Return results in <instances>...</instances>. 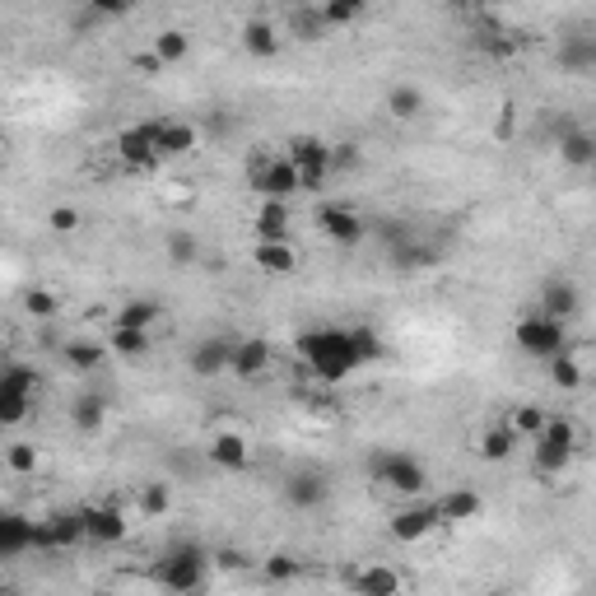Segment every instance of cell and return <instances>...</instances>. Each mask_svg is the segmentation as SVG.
Masks as SVG:
<instances>
[{
    "instance_id": "cell-1",
    "label": "cell",
    "mask_w": 596,
    "mask_h": 596,
    "mask_svg": "<svg viewBox=\"0 0 596 596\" xmlns=\"http://www.w3.org/2000/svg\"><path fill=\"white\" fill-rule=\"evenodd\" d=\"M298 354L317 382H345L354 378V368H364V354L354 345V331L350 326H312L298 336Z\"/></svg>"
},
{
    "instance_id": "cell-2",
    "label": "cell",
    "mask_w": 596,
    "mask_h": 596,
    "mask_svg": "<svg viewBox=\"0 0 596 596\" xmlns=\"http://www.w3.org/2000/svg\"><path fill=\"white\" fill-rule=\"evenodd\" d=\"M531 457H536V471L541 475H559L578 457V424H573L569 415H545V424L536 429Z\"/></svg>"
},
{
    "instance_id": "cell-3",
    "label": "cell",
    "mask_w": 596,
    "mask_h": 596,
    "mask_svg": "<svg viewBox=\"0 0 596 596\" xmlns=\"http://www.w3.org/2000/svg\"><path fill=\"white\" fill-rule=\"evenodd\" d=\"M368 475L378 480V485H387L392 494H424V485H429V471H424L420 457H410V452H396V447H382V452H373L368 457Z\"/></svg>"
},
{
    "instance_id": "cell-4",
    "label": "cell",
    "mask_w": 596,
    "mask_h": 596,
    "mask_svg": "<svg viewBox=\"0 0 596 596\" xmlns=\"http://www.w3.org/2000/svg\"><path fill=\"white\" fill-rule=\"evenodd\" d=\"M154 583L163 592H201L205 587V550L201 545H173L168 555L154 564Z\"/></svg>"
},
{
    "instance_id": "cell-5",
    "label": "cell",
    "mask_w": 596,
    "mask_h": 596,
    "mask_svg": "<svg viewBox=\"0 0 596 596\" xmlns=\"http://www.w3.org/2000/svg\"><path fill=\"white\" fill-rule=\"evenodd\" d=\"M38 396V368L5 364L0 368V424H24Z\"/></svg>"
},
{
    "instance_id": "cell-6",
    "label": "cell",
    "mask_w": 596,
    "mask_h": 596,
    "mask_svg": "<svg viewBox=\"0 0 596 596\" xmlns=\"http://www.w3.org/2000/svg\"><path fill=\"white\" fill-rule=\"evenodd\" d=\"M247 173H252V191H257L261 201H289L298 191V168L285 154H252Z\"/></svg>"
},
{
    "instance_id": "cell-7",
    "label": "cell",
    "mask_w": 596,
    "mask_h": 596,
    "mask_svg": "<svg viewBox=\"0 0 596 596\" xmlns=\"http://www.w3.org/2000/svg\"><path fill=\"white\" fill-rule=\"evenodd\" d=\"M517 345H522V354H531V359H555L559 350H569V336H564V322H559V317L531 312V317L517 322Z\"/></svg>"
},
{
    "instance_id": "cell-8",
    "label": "cell",
    "mask_w": 596,
    "mask_h": 596,
    "mask_svg": "<svg viewBox=\"0 0 596 596\" xmlns=\"http://www.w3.org/2000/svg\"><path fill=\"white\" fill-rule=\"evenodd\" d=\"M331 145L317 136H294L285 149V159L298 168V191H322L326 177H331V163H326Z\"/></svg>"
},
{
    "instance_id": "cell-9",
    "label": "cell",
    "mask_w": 596,
    "mask_h": 596,
    "mask_svg": "<svg viewBox=\"0 0 596 596\" xmlns=\"http://www.w3.org/2000/svg\"><path fill=\"white\" fill-rule=\"evenodd\" d=\"M28 550H47V527L24 513H0V559H19Z\"/></svg>"
},
{
    "instance_id": "cell-10",
    "label": "cell",
    "mask_w": 596,
    "mask_h": 596,
    "mask_svg": "<svg viewBox=\"0 0 596 596\" xmlns=\"http://www.w3.org/2000/svg\"><path fill=\"white\" fill-rule=\"evenodd\" d=\"M154 126H159V117H154V122H136V126H122V131H117L112 149H117V159H122L126 168L145 173V168L159 163V149H154Z\"/></svg>"
},
{
    "instance_id": "cell-11",
    "label": "cell",
    "mask_w": 596,
    "mask_h": 596,
    "mask_svg": "<svg viewBox=\"0 0 596 596\" xmlns=\"http://www.w3.org/2000/svg\"><path fill=\"white\" fill-rule=\"evenodd\" d=\"M317 229H322L331 243L354 247V243H364V238H368V219L359 215V210H350V205H331V201H326L322 210H317Z\"/></svg>"
},
{
    "instance_id": "cell-12",
    "label": "cell",
    "mask_w": 596,
    "mask_h": 596,
    "mask_svg": "<svg viewBox=\"0 0 596 596\" xmlns=\"http://www.w3.org/2000/svg\"><path fill=\"white\" fill-rule=\"evenodd\" d=\"M84 517V541H94V545H117L126 541V517L117 503H98V508H80Z\"/></svg>"
},
{
    "instance_id": "cell-13",
    "label": "cell",
    "mask_w": 596,
    "mask_h": 596,
    "mask_svg": "<svg viewBox=\"0 0 596 596\" xmlns=\"http://www.w3.org/2000/svg\"><path fill=\"white\" fill-rule=\"evenodd\" d=\"M229 359H233V340L229 336H205L191 345L187 364L196 378H219V373H229Z\"/></svg>"
},
{
    "instance_id": "cell-14",
    "label": "cell",
    "mask_w": 596,
    "mask_h": 596,
    "mask_svg": "<svg viewBox=\"0 0 596 596\" xmlns=\"http://www.w3.org/2000/svg\"><path fill=\"white\" fill-rule=\"evenodd\" d=\"M434 527H443L438 522V508L434 503H410V508H396L392 513V536L401 545H415V541H424Z\"/></svg>"
},
{
    "instance_id": "cell-15",
    "label": "cell",
    "mask_w": 596,
    "mask_h": 596,
    "mask_svg": "<svg viewBox=\"0 0 596 596\" xmlns=\"http://www.w3.org/2000/svg\"><path fill=\"white\" fill-rule=\"evenodd\" d=\"M271 368V345L261 336H247V340H233V359H229V373L243 382H257L261 373Z\"/></svg>"
},
{
    "instance_id": "cell-16",
    "label": "cell",
    "mask_w": 596,
    "mask_h": 596,
    "mask_svg": "<svg viewBox=\"0 0 596 596\" xmlns=\"http://www.w3.org/2000/svg\"><path fill=\"white\" fill-rule=\"evenodd\" d=\"M154 149H159V159H182V154L196 149V126L159 117V126H154Z\"/></svg>"
},
{
    "instance_id": "cell-17",
    "label": "cell",
    "mask_w": 596,
    "mask_h": 596,
    "mask_svg": "<svg viewBox=\"0 0 596 596\" xmlns=\"http://www.w3.org/2000/svg\"><path fill=\"white\" fill-rule=\"evenodd\" d=\"M252 261H257L266 275H294L298 271V252L289 238H257L252 247Z\"/></svg>"
},
{
    "instance_id": "cell-18",
    "label": "cell",
    "mask_w": 596,
    "mask_h": 596,
    "mask_svg": "<svg viewBox=\"0 0 596 596\" xmlns=\"http://www.w3.org/2000/svg\"><path fill=\"white\" fill-rule=\"evenodd\" d=\"M285 503H289V508H298V513L322 508V503H326V480L317 471H294L285 480Z\"/></svg>"
},
{
    "instance_id": "cell-19",
    "label": "cell",
    "mask_w": 596,
    "mask_h": 596,
    "mask_svg": "<svg viewBox=\"0 0 596 596\" xmlns=\"http://www.w3.org/2000/svg\"><path fill=\"white\" fill-rule=\"evenodd\" d=\"M434 508H438V522H447V527H457V522H471V517H480L485 499H480L475 489H447V494L434 503Z\"/></svg>"
},
{
    "instance_id": "cell-20",
    "label": "cell",
    "mask_w": 596,
    "mask_h": 596,
    "mask_svg": "<svg viewBox=\"0 0 596 596\" xmlns=\"http://www.w3.org/2000/svg\"><path fill=\"white\" fill-rule=\"evenodd\" d=\"M70 424H75V434H98V429L108 424V396H103V392L75 396V406H70Z\"/></svg>"
},
{
    "instance_id": "cell-21",
    "label": "cell",
    "mask_w": 596,
    "mask_h": 596,
    "mask_svg": "<svg viewBox=\"0 0 596 596\" xmlns=\"http://www.w3.org/2000/svg\"><path fill=\"white\" fill-rule=\"evenodd\" d=\"M210 461H215V466H224V471H243L247 461H252V447H247L243 434L224 429V434L210 438Z\"/></svg>"
},
{
    "instance_id": "cell-22",
    "label": "cell",
    "mask_w": 596,
    "mask_h": 596,
    "mask_svg": "<svg viewBox=\"0 0 596 596\" xmlns=\"http://www.w3.org/2000/svg\"><path fill=\"white\" fill-rule=\"evenodd\" d=\"M47 550H70V545H80L84 541V517H80V508L75 513H52L47 522Z\"/></svg>"
},
{
    "instance_id": "cell-23",
    "label": "cell",
    "mask_w": 596,
    "mask_h": 596,
    "mask_svg": "<svg viewBox=\"0 0 596 596\" xmlns=\"http://www.w3.org/2000/svg\"><path fill=\"white\" fill-rule=\"evenodd\" d=\"M243 52L257 56V61H271V56L280 52V33H275V24H266V19H247L243 24Z\"/></svg>"
},
{
    "instance_id": "cell-24",
    "label": "cell",
    "mask_w": 596,
    "mask_h": 596,
    "mask_svg": "<svg viewBox=\"0 0 596 596\" xmlns=\"http://www.w3.org/2000/svg\"><path fill=\"white\" fill-rule=\"evenodd\" d=\"M541 312H550L559 322H569L573 312H578V289H573L569 280H550V285L541 289Z\"/></svg>"
},
{
    "instance_id": "cell-25",
    "label": "cell",
    "mask_w": 596,
    "mask_h": 596,
    "mask_svg": "<svg viewBox=\"0 0 596 596\" xmlns=\"http://www.w3.org/2000/svg\"><path fill=\"white\" fill-rule=\"evenodd\" d=\"M517 447H522V438H517L513 429H508V420H503V424H494V429L480 434V447H475V452H480L485 461H508Z\"/></svg>"
},
{
    "instance_id": "cell-26",
    "label": "cell",
    "mask_w": 596,
    "mask_h": 596,
    "mask_svg": "<svg viewBox=\"0 0 596 596\" xmlns=\"http://www.w3.org/2000/svg\"><path fill=\"white\" fill-rule=\"evenodd\" d=\"M252 229L257 238H289V201H261Z\"/></svg>"
},
{
    "instance_id": "cell-27",
    "label": "cell",
    "mask_w": 596,
    "mask_h": 596,
    "mask_svg": "<svg viewBox=\"0 0 596 596\" xmlns=\"http://www.w3.org/2000/svg\"><path fill=\"white\" fill-rule=\"evenodd\" d=\"M559 159L569 163V168H592L596 140L587 136V131H564V136H559Z\"/></svg>"
},
{
    "instance_id": "cell-28",
    "label": "cell",
    "mask_w": 596,
    "mask_h": 596,
    "mask_svg": "<svg viewBox=\"0 0 596 596\" xmlns=\"http://www.w3.org/2000/svg\"><path fill=\"white\" fill-rule=\"evenodd\" d=\"M354 592H364V596H396L401 592V573L396 569H364V573H354Z\"/></svg>"
},
{
    "instance_id": "cell-29",
    "label": "cell",
    "mask_w": 596,
    "mask_h": 596,
    "mask_svg": "<svg viewBox=\"0 0 596 596\" xmlns=\"http://www.w3.org/2000/svg\"><path fill=\"white\" fill-rule=\"evenodd\" d=\"M289 33H294L298 42H322L326 38V19L317 5H294V14H289Z\"/></svg>"
},
{
    "instance_id": "cell-30",
    "label": "cell",
    "mask_w": 596,
    "mask_h": 596,
    "mask_svg": "<svg viewBox=\"0 0 596 596\" xmlns=\"http://www.w3.org/2000/svg\"><path fill=\"white\" fill-rule=\"evenodd\" d=\"M154 56H159L163 66H182L191 56V38L182 33V28H163L159 38H154Z\"/></svg>"
},
{
    "instance_id": "cell-31",
    "label": "cell",
    "mask_w": 596,
    "mask_h": 596,
    "mask_svg": "<svg viewBox=\"0 0 596 596\" xmlns=\"http://www.w3.org/2000/svg\"><path fill=\"white\" fill-rule=\"evenodd\" d=\"M387 112H392L396 122H415L424 112V94L415 89V84H396L392 94H387Z\"/></svg>"
},
{
    "instance_id": "cell-32",
    "label": "cell",
    "mask_w": 596,
    "mask_h": 596,
    "mask_svg": "<svg viewBox=\"0 0 596 596\" xmlns=\"http://www.w3.org/2000/svg\"><path fill=\"white\" fill-rule=\"evenodd\" d=\"M559 66L573 70V75H583V70L596 66V42L592 38H569L559 47Z\"/></svg>"
},
{
    "instance_id": "cell-33",
    "label": "cell",
    "mask_w": 596,
    "mask_h": 596,
    "mask_svg": "<svg viewBox=\"0 0 596 596\" xmlns=\"http://www.w3.org/2000/svg\"><path fill=\"white\" fill-rule=\"evenodd\" d=\"M103 359H108V350L94 345V340H70V345H66V364L75 368V373H98Z\"/></svg>"
},
{
    "instance_id": "cell-34",
    "label": "cell",
    "mask_w": 596,
    "mask_h": 596,
    "mask_svg": "<svg viewBox=\"0 0 596 596\" xmlns=\"http://www.w3.org/2000/svg\"><path fill=\"white\" fill-rule=\"evenodd\" d=\"M159 322V303L154 298H126L122 312H117V326H140V331H154Z\"/></svg>"
},
{
    "instance_id": "cell-35",
    "label": "cell",
    "mask_w": 596,
    "mask_h": 596,
    "mask_svg": "<svg viewBox=\"0 0 596 596\" xmlns=\"http://www.w3.org/2000/svg\"><path fill=\"white\" fill-rule=\"evenodd\" d=\"M396 252V266L401 271H429V266H438V247H424L415 243V238H406L401 247H392Z\"/></svg>"
},
{
    "instance_id": "cell-36",
    "label": "cell",
    "mask_w": 596,
    "mask_h": 596,
    "mask_svg": "<svg viewBox=\"0 0 596 596\" xmlns=\"http://www.w3.org/2000/svg\"><path fill=\"white\" fill-rule=\"evenodd\" d=\"M112 354H122V359L149 354V331H140V326H112Z\"/></svg>"
},
{
    "instance_id": "cell-37",
    "label": "cell",
    "mask_w": 596,
    "mask_h": 596,
    "mask_svg": "<svg viewBox=\"0 0 596 596\" xmlns=\"http://www.w3.org/2000/svg\"><path fill=\"white\" fill-rule=\"evenodd\" d=\"M550 378H555V387H564V392H578V387H583V364H578L569 350H559L555 359H550Z\"/></svg>"
},
{
    "instance_id": "cell-38",
    "label": "cell",
    "mask_w": 596,
    "mask_h": 596,
    "mask_svg": "<svg viewBox=\"0 0 596 596\" xmlns=\"http://www.w3.org/2000/svg\"><path fill=\"white\" fill-rule=\"evenodd\" d=\"M317 10H322L326 28H345V24H354V19L368 10V0H322Z\"/></svg>"
},
{
    "instance_id": "cell-39",
    "label": "cell",
    "mask_w": 596,
    "mask_h": 596,
    "mask_svg": "<svg viewBox=\"0 0 596 596\" xmlns=\"http://www.w3.org/2000/svg\"><path fill=\"white\" fill-rule=\"evenodd\" d=\"M5 466H10L14 475H38V466H42L38 443H10L5 447Z\"/></svg>"
},
{
    "instance_id": "cell-40",
    "label": "cell",
    "mask_w": 596,
    "mask_h": 596,
    "mask_svg": "<svg viewBox=\"0 0 596 596\" xmlns=\"http://www.w3.org/2000/svg\"><path fill=\"white\" fill-rule=\"evenodd\" d=\"M163 247H168V261H173V266H196V261H201V243H196L187 229L168 233V243Z\"/></svg>"
},
{
    "instance_id": "cell-41",
    "label": "cell",
    "mask_w": 596,
    "mask_h": 596,
    "mask_svg": "<svg viewBox=\"0 0 596 596\" xmlns=\"http://www.w3.org/2000/svg\"><path fill=\"white\" fill-rule=\"evenodd\" d=\"M545 424V410L541 406H517L513 415H508V429H513L517 438H536V429Z\"/></svg>"
},
{
    "instance_id": "cell-42",
    "label": "cell",
    "mask_w": 596,
    "mask_h": 596,
    "mask_svg": "<svg viewBox=\"0 0 596 596\" xmlns=\"http://www.w3.org/2000/svg\"><path fill=\"white\" fill-rule=\"evenodd\" d=\"M261 573H266L271 583H294L298 573H303V559H294V555H271L266 564H261Z\"/></svg>"
},
{
    "instance_id": "cell-43",
    "label": "cell",
    "mask_w": 596,
    "mask_h": 596,
    "mask_svg": "<svg viewBox=\"0 0 596 596\" xmlns=\"http://www.w3.org/2000/svg\"><path fill=\"white\" fill-rule=\"evenodd\" d=\"M136 503H140V513L145 517H163L168 508H173V494H168V485H145Z\"/></svg>"
},
{
    "instance_id": "cell-44",
    "label": "cell",
    "mask_w": 596,
    "mask_h": 596,
    "mask_svg": "<svg viewBox=\"0 0 596 596\" xmlns=\"http://www.w3.org/2000/svg\"><path fill=\"white\" fill-rule=\"evenodd\" d=\"M56 308H61V298H56L52 289H28V294H24V312H28V317H56Z\"/></svg>"
},
{
    "instance_id": "cell-45",
    "label": "cell",
    "mask_w": 596,
    "mask_h": 596,
    "mask_svg": "<svg viewBox=\"0 0 596 596\" xmlns=\"http://www.w3.org/2000/svg\"><path fill=\"white\" fill-rule=\"evenodd\" d=\"M47 229L61 233V238L75 233L80 229V210H75V205H52V210H47Z\"/></svg>"
},
{
    "instance_id": "cell-46",
    "label": "cell",
    "mask_w": 596,
    "mask_h": 596,
    "mask_svg": "<svg viewBox=\"0 0 596 596\" xmlns=\"http://www.w3.org/2000/svg\"><path fill=\"white\" fill-rule=\"evenodd\" d=\"M354 331V345H359V354H364V364H378L382 359V340L373 326H350Z\"/></svg>"
},
{
    "instance_id": "cell-47",
    "label": "cell",
    "mask_w": 596,
    "mask_h": 596,
    "mask_svg": "<svg viewBox=\"0 0 596 596\" xmlns=\"http://www.w3.org/2000/svg\"><path fill=\"white\" fill-rule=\"evenodd\" d=\"M326 163H331V173H350V168L364 163V154H359V145H331Z\"/></svg>"
},
{
    "instance_id": "cell-48",
    "label": "cell",
    "mask_w": 596,
    "mask_h": 596,
    "mask_svg": "<svg viewBox=\"0 0 596 596\" xmlns=\"http://www.w3.org/2000/svg\"><path fill=\"white\" fill-rule=\"evenodd\" d=\"M84 5H89V14H94V19H122V14H131V5H136V0H84Z\"/></svg>"
},
{
    "instance_id": "cell-49",
    "label": "cell",
    "mask_w": 596,
    "mask_h": 596,
    "mask_svg": "<svg viewBox=\"0 0 596 596\" xmlns=\"http://www.w3.org/2000/svg\"><path fill=\"white\" fill-rule=\"evenodd\" d=\"M136 70H145L149 80H154V75H163V70H168V66H163V61H159V56H154V52H140V56H136Z\"/></svg>"
},
{
    "instance_id": "cell-50",
    "label": "cell",
    "mask_w": 596,
    "mask_h": 596,
    "mask_svg": "<svg viewBox=\"0 0 596 596\" xmlns=\"http://www.w3.org/2000/svg\"><path fill=\"white\" fill-rule=\"evenodd\" d=\"M508 131H513V103H508V108H503V117H499V136H508Z\"/></svg>"
},
{
    "instance_id": "cell-51",
    "label": "cell",
    "mask_w": 596,
    "mask_h": 596,
    "mask_svg": "<svg viewBox=\"0 0 596 596\" xmlns=\"http://www.w3.org/2000/svg\"><path fill=\"white\" fill-rule=\"evenodd\" d=\"M219 564H229V569H243V555H238V550H224V555H219Z\"/></svg>"
},
{
    "instance_id": "cell-52",
    "label": "cell",
    "mask_w": 596,
    "mask_h": 596,
    "mask_svg": "<svg viewBox=\"0 0 596 596\" xmlns=\"http://www.w3.org/2000/svg\"><path fill=\"white\" fill-rule=\"evenodd\" d=\"M0 168H5V131H0Z\"/></svg>"
},
{
    "instance_id": "cell-53",
    "label": "cell",
    "mask_w": 596,
    "mask_h": 596,
    "mask_svg": "<svg viewBox=\"0 0 596 596\" xmlns=\"http://www.w3.org/2000/svg\"><path fill=\"white\" fill-rule=\"evenodd\" d=\"M280 5H303V0H280Z\"/></svg>"
}]
</instances>
